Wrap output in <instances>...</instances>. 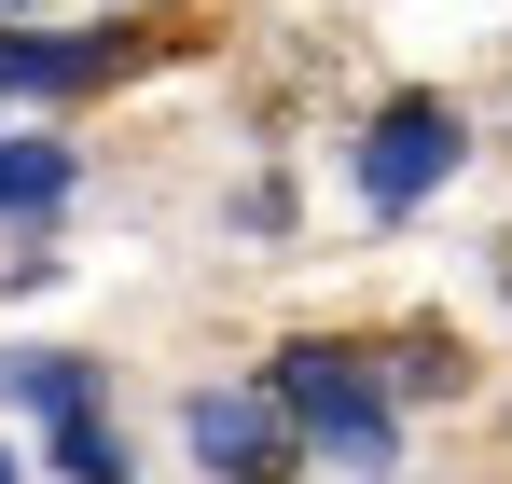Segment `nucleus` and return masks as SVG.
Segmentation results:
<instances>
[{
    "instance_id": "1",
    "label": "nucleus",
    "mask_w": 512,
    "mask_h": 484,
    "mask_svg": "<svg viewBox=\"0 0 512 484\" xmlns=\"http://www.w3.org/2000/svg\"><path fill=\"white\" fill-rule=\"evenodd\" d=\"M263 402L291 415V443H319L333 471H402V402H388V374L333 346V332H305V346H277L263 360Z\"/></svg>"
},
{
    "instance_id": "2",
    "label": "nucleus",
    "mask_w": 512,
    "mask_h": 484,
    "mask_svg": "<svg viewBox=\"0 0 512 484\" xmlns=\"http://www.w3.org/2000/svg\"><path fill=\"white\" fill-rule=\"evenodd\" d=\"M457 153H471V125H457L443 97H388V111L360 125V208H374V222H416L429 194L457 180Z\"/></svg>"
},
{
    "instance_id": "3",
    "label": "nucleus",
    "mask_w": 512,
    "mask_h": 484,
    "mask_svg": "<svg viewBox=\"0 0 512 484\" xmlns=\"http://www.w3.org/2000/svg\"><path fill=\"white\" fill-rule=\"evenodd\" d=\"M180 443H194V471H222V484H291V457H305L263 388H194L180 402Z\"/></svg>"
},
{
    "instance_id": "4",
    "label": "nucleus",
    "mask_w": 512,
    "mask_h": 484,
    "mask_svg": "<svg viewBox=\"0 0 512 484\" xmlns=\"http://www.w3.org/2000/svg\"><path fill=\"white\" fill-rule=\"evenodd\" d=\"M125 70V42L84 28V42H28V28H0V97H84V83Z\"/></svg>"
},
{
    "instance_id": "5",
    "label": "nucleus",
    "mask_w": 512,
    "mask_h": 484,
    "mask_svg": "<svg viewBox=\"0 0 512 484\" xmlns=\"http://www.w3.org/2000/svg\"><path fill=\"white\" fill-rule=\"evenodd\" d=\"M42 471L56 484H139V457H125L111 402H84V415H42Z\"/></svg>"
},
{
    "instance_id": "6",
    "label": "nucleus",
    "mask_w": 512,
    "mask_h": 484,
    "mask_svg": "<svg viewBox=\"0 0 512 484\" xmlns=\"http://www.w3.org/2000/svg\"><path fill=\"white\" fill-rule=\"evenodd\" d=\"M70 180H84L70 139H0V222H56V208H70Z\"/></svg>"
},
{
    "instance_id": "7",
    "label": "nucleus",
    "mask_w": 512,
    "mask_h": 484,
    "mask_svg": "<svg viewBox=\"0 0 512 484\" xmlns=\"http://www.w3.org/2000/svg\"><path fill=\"white\" fill-rule=\"evenodd\" d=\"M0 402H28V415H84V402H97V360H70V346H0Z\"/></svg>"
},
{
    "instance_id": "8",
    "label": "nucleus",
    "mask_w": 512,
    "mask_h": 484,
    "mask_svg": "<svg viewBox=\"0 0 512 484\" xmlns=\"http://www.w3.org/2000/svg\"><path fill=\"white\" fill-rule=\"evenodd\" d=\"M0 14H28V0H0Z\"/></svg>"
},
{
    "instance_id": "9",
    "label": "nucleus",
    "mask_w": 512,
    "mask_h": 484,
    "mask_svg": "<svg viewBox=\"0 0 512 484\" xmlns=\"http://www.w3.org/2000/svg\"><path fill=\"white\" fill-rule=\"evenodd\" d=\"M0 484H14V457H0Z\"/></svg>"
}]
</instances>
